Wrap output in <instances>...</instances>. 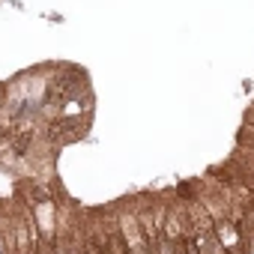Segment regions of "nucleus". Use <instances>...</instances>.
I'll use <instances>...</instances> for the list:
<instances>
[{"label": "nucleus", "instance_id": "obj_1", "mask_svg": "<svg viewBox=\"0 0 254 254\" xmlns=\"http://www.w3.org/2000/svg\"><path fill=\"white\" fill-rule=\"evenodd\" d=\"M212 233H215V239L221 242L224 254H248V248H245V242H242V230H239L230 218L212 221Z\"/></svg>", "mask_w": 254, "mask_h": 254}, {"label": "nucleus", "instance_id": "obj_2", "mask_svg": "<svg viewBox=\"0 0 254 254\" xmlns=\"http://www.w3.org/2000/svg\"><path fill=\"white\" fill-rule=\"evenodd\" d=\"M24 254H36V251H24Z\"/></svg>", "mask_w": 254, "mask_h": 254}]
</instances>
